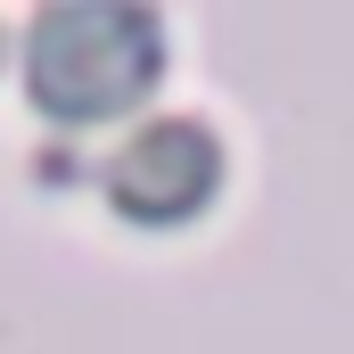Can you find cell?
I'll return each mask as SVG.
<instances>
[{
    "label": "cell",
    "instance_id": "1",
    "mask_svg": "<svg viewBox=\"0 0 354 354\" xmlns=\"http://www.w3.org/2000/svg\"><path fill=\"white\" fill-rule=\"evenodd\" d=\"M165 75V25L157 8L124 0H66L41 8L25 33V91L50 124H107L132 115Z\"/></svg>",
    "mask_w": 354,
    "mask_h": 354
},
{
    "label": "cell",
    "instance_id": "2",
    "mask_svg": "<svg viewBox=\"0 0 354 354\" xmlns=\"http://www.w3.org/2000/svg\"><path fill=\"white\" fill-rule=\"evenodd\" d=\"M214 181H223V140H214L198 115H149V124L107 157V198H115L132 223H149V231L189 223V214L214 198Z\"/></svg>",
    "mask_w": 354,
    "mask_h": 354
}]
</instances>
